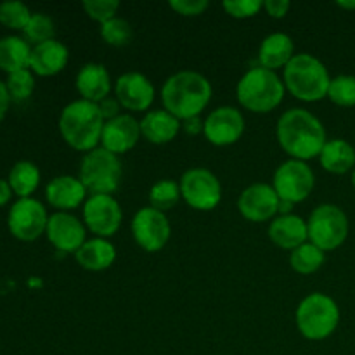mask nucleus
Listing matches in <instances>:
<instances>
[{
  "mask_svg": "<svg viewBox=\"0 0 355 355\" xmlns=\"http://www.w3.org/2000/svg\"><path fill=\"white\" fill-rule=\"evenodd\" d=\"M104 123L106 120L96 103L78 99L62 107L59 116V132L69 148L89 153L101 142Z\"/></svg>",
  "mask_w": 355,
  "mask_h": 355,
  "instance_id": "7ed1b4c3",
  "label": "nucleus"
},
{
  "mask_svg": "<svg viewBox=\"0 0 355 355\" xmlns=\"http://www.w3.org/2000/svg\"><path fill=\"white\" fill-rule=\"evenodd\" d=\"M9 104H10V97L6 89V82L0 80V121H2L3 116H6L7 110H9Z\"/></svg>",
  "mask_w": 355,
  "mask_h": 355,
  "instance_id": "79ce46f5",
  "label": "nucleus"
},
{
  "mask_svg": "<svg viewBox=\"0 0 355 355\" xmlns=\"http://www.w3.org/2000/svg\"><path fill=\"white\" fill-rule=\"evenodd\" d=\"M97 106H99L101 114H103V118H104V120H106V121L113 120V118L120 116V114H121V113H120L121 104L118 103L116 97H106V99L101 101V103L97 104Z\"/></svg>",
  "mask_w": 355,
  "mask_h": 355,
  "instance_id": "58836bf2",
  "label": "nucleus"
},
{
  "mask_svg": "<svg viewBox=\"0 0 355 355\" xmlns=\"http://www.w3.org/2000/svg\"><path fill=\"white\" fill-rule=\"evenodd\" d=\"M30 19L31 12L26 3L17 2V0L0 3V24H3L6 28L23 31Z\"/></svg>",
  "mask_w": 355,
  "mask_h": 355,
  "instance_id": "f704fd0d",
  "label": "nucleus"
},
{
  "mask_svg": "<svg viewBox=\"0 0 355 355\" xmlns=\"http://www.w3.org/2000/svg\"><path fill=\"white\" fill-rule=\"evenodd\" d=\"M315 186V177L307 162L300 159H286L274 172L272 187L276 189L279 200L288 203H302L312 194Z\"/></svg>",
  "mask_w": 355,
  "mask_h": 355,
  "instance_id": "9d476101",
  "label": "nucleus"
},
{
  "mask_svg": "<svg viewBox=\"0 0 355 355\" xmlns=\"http://www.w3.org/2000/svg\"><path fill=\"white\" fill-rule=\"evenodd\" d=\"M290 7L291 3L286 2V0H267V2H263L266 12L269 14L270 17H276V19H281V17L286 16Z\"/></svg>",
  "mask_w": 355,
  "mask_h": 355,
  "instance_id": "ea45409f",
  "label": "nucleus"
},
{
  "mask_svg": "<svg viewBox=\"0 0 355 355\" xmlns=\"http://www.w3.org/2000/svg\"><path fill=\"white\" fill-rule=\"evenodd\" d=\"M75 85L82 99L96 104L110 97L111 87H113L110 71L106 69V66L99 64V62H89V64L82 66L80 71L76 73Z\"/></svg>",
  "mask_w": 355,
  "mask_h": 355,
  "instance_id": "aec40b11",
  "label": "nucleus"
},
{
  "mask_svg": "<svg viewBox=\"0 0 355 355\" xmlns=\"http://www.w3.org/2000/svg\"><path fill=\"white\" fill-rule=\"evenodd\" d=\"M338 6L342 7V9H355V2H338Z\"/></svg>",
  "mask_w": 355,
  "mask_h": 355,
  "instance_id": "a18cd8bd",
  "label": "nucleus"
},
{
  "mask_svg": "<svg viewBox=\"0 0 355 355\" xmlns=\"http://www.w3.org/2000/svg\"><path fill=\"white\" fill-rule=\"evenodd\" d=\"M319 162L326 172L343 175L355 168V148L345 139H331L322 148Z\"/></svg>",
  "mask_w": 355,
  "mask_h": 355,
  "instance_id": "a878e982",
  "label": "nucleus"
},
{
  "mask_svg": "<svg viewBox=\"0 0 355 355\" xmlns=\"http://www.w3.org/2000/svg\"><path fill=\"white\" fill-rule=\"evenodd\" d=\"M208 6L210 3L207 0H172L170 2V7L184 17L201 16L208 9Z\"/></svg>",
  "mask_w": 355,
  "mask_h": 355,
  "instance_id": "4c0bfd02",
  "label": "nucleus"
},
{
  "mask_svg": "<svg viewBox=\"0 0 355 355\" xmlns=\"http://www.w3.org/2000/svg\"><path fill=\"white\" fill-rule=\"evenodd\" d=\"M49 215L44 205L35 198H21L10 207L7 227L19 241H35L47 231Z\"/></svg>",
  "mask_w": 355,
  "mask_h": 355,
  "instance_id": "9b49d317",
  "label": "nucleus"
},
{
  "mask_svg": "<svg viewBox=\"0 0 355 355\" xmlns=\"http://www.w3.org/2000/svg\"><path fill=\"white\" fill-rule=\"evenodd\" d=\"M279 196L272 184H252L239 194L238 210L246 220L267 222L274 220L279 214Z\"/></svg>",
  "mask_w": 355,
  "mask_h": 355,
  "instance_id": "2eb2a0df",
  "label": "nucleus"
},
{
  "mask_svg": "<svg viewBox=\"0 0 355 355\" xmlns=\"http://www.w3.org/2000/svg\"><path fill=\"white\" fill-rule=\"evenodd\" d=\"M182 194H180L179 182L173 179H162L155 182L149 189V207L156 208L159 211H168L175 207L180 201Z\"/></svg>",
  "mask_w": 355,
  "mask_h": 355,
  "instance_id": "c756f323",
  "label": "nucleus"
},
{
  "mask_svg": "<svg viewBox=\"0 0 355 355\" xmlns=\"http://www.w3.org/2000/svg\"><path fill=\"white\" fill-rule=\"evenodd\" d=\"M7 182L19 200L21 198H31V194L37 191L38 184H40V170L35 163L23 159L10 168Z\"/></svg>",
  "mask_w": 355,
  "mask_h": 355,
  "instance_id": "cd10ccee",
  "label": "nucleus"
},
{
  "mask_svg": "<svg viewBox=\"0 0 355 355\" xmlns=\"http://www.w3.org/2000/svg\"><path fill=\"white\" fill-rule=\"evenodd\" d=\"M269 239L281 250L293 252L309 241L307 220L295 214L277 215L269 225Z\"/></svg>",
  "mask_w": 355,
  "mask_h": 355,
  "instance_id": "412c9836",
  "label": "nucleus"
},
{
  "mask_svg": "<svg viewBox=\"0 0 355 355\" xmlns=\"http://www.w3.org/2000/svg\"><path fill=\"white\" fill-rule=\"evenodd\" d=\"M123 211L111 194H90L83 203V224L96 238L110 239L120 229Z\"/></svg>",
  "mask_w": 355,
  "mask_h": 355,
  "instance_id": "ddd939ff",
  "label": "nucleus"
},
{
  "mask_svg": "<svg viewBox=\"0 0 355 355\" xmlns=\"http://www.w3.org/2000/svg\"><path fill=\"white\" fill-rule=\"evenodd\" d=\"M132 37H134V30H132L130 23L123 17H113V19L101 24V38L107 45L123 47V45L130 44Z\"/></svg>",
  "mask_w": 355,
  "mask_h": 355,
  "instance_id": "2f4dec72",
  "label": "nucleus"
},
{
  "mask_svg": "<svg viewBox=\"0 0 355 355\" xmlns=\"http://www.w3.org/2000/svg\"><path fill=\"white\" fill-rule=\"evenodd\" d=\"M225 12L236 19H246V17H253L263 9L262 0H227L222 3Z\"/></svg>",
  "mask_w": 355,
  "mask_h": 355,
  "instance_id": "e433bc0d",
  "label": "nucleus"
},
{
  "mask_svg": "<svg viewBox=\"0 0 355 355\" xmlns=\"http://www.w3.org/2000/svg\"><path fill=\"white\" fill-rule=\"evenodd\" d=\"M324 262L326 253L315 245H312L311 241L304 243V245H300L290 253L291 269L298 274H304V276L318 272L324 266Z\"/></svg>",
  "mask_w": 355,
  "mask_h": 355,
  "instance_id": "c85d7f7f",
  "label": "nucleus"
},
{
  "mask_svg": "<svg viewBox=\"0 0 355 355\" xmlns=\"http://www.w3.org/2000/svg\"><path fill=\"white\" fill-rule=\"evenodd\" d=\"M114 96L125 110L148 111L155 101V87L142 73L128 71L118 76L114 83Z\"/></svg>",
  "mask_w": 355,
  "mask_h": 355,
  "instance_id": "f3484780",
  "label": "nucleus"
},
{
  "mask_svg": "<svg viewBox=\"0 0 355 355\" xmlns=\"http://www.w3.org/2000/svg\"><path fill=\"white\" fill-rule=\"evenodd\" d=\"M309 241L322 252H333L345 243L349 236V218L345 211L331 203L319 205L307 220Z\"/></svg>",
  "mask_w": 355,
  "mask_h": 355,
  "instance_id": "6e6552de",
  "label": "nucleus"
},
{
  "mask_svg": "<svg viewBox=\"0 0 355 355\" xmlns=\"http://www.w3.org/2000/svg\"><path fill=\"white\" fill-rule=\"evenodd\" d=\"M276 137L290 159L300 162L319 158L328 142L324 125L304 107H293L281 114L276 125Z\"/></svg>",
  "mask_w": 355,
  "mask_h": 355,
  "instance_id": "f257e3e1",
  "label": "nucleus"
},
{
  "mask_svg": "<svg viewBox=\"0 0 355 355\" xmlns=\"http://www.w3.org/2000/svg\"><path fill=\"white\" fill-rule=\"evenodd\" d=\"M291 208H293V203H288V201L281 200V203H279V214L281 215H290Z\"/></svg>",
  "mask_w": 355,
  "mask_h": 355,
  "instance_id": "c03bdc74",
  "label": "nucleus"
},
{
  "mask_svg": "<svg viewBox=\"0 0 355 355\" xmlns=\"http://www.w3.org/2000/svg\"><path fill=\"white\" fill-rule=\"evenodd\" d=\"M182 121L166 110L148 111L141 120V134L151 144H168L179 135Z\"/></svg>",
  "mask_w": 355,
  "mask_h": 355,
  "instance_id": "5701e85b",
  "label": "nucleus"
},
{
  "mask_svg": "<svg viewBox=\"0 0 355 355\" xmlns=\"http://www.w3.org/2000/svg\"><path fill=\"white\" fill-rule=\"evenodd\" d=\"M245 134V116L232 106H222L211 111L205 120L203 135L210 144L225 148L241 139Z\"/></svg>",
  "mask_w": 355,
  "mask_h": 355,
  "instance_id": "4468645a",
  "label": "nucleus"
},
{
  "mask_svg": "<svg viewBox=\"0 0 355 355\" xmlns=\"http://www.w3.org/2000/svg\"><path fill=\"white\" fill-rule=\"evenodd\" d=\"M121 173L120 156L104 148H96L83 155L78 179L89 194H113L120 187Z\"/></svg>",
  "mask_w": 355,
  "mask_h": 355,
  "instance_id": "0eeeda50",
  "label": "nucleus"
},
{
  "mask_svg": "<svg viewBox=\"0 0 355 355\" xmlns=\"http://www.w3.org/2000/svg\"><path fill=\"white\" fill-rule=\"evenodd\" d=\"M295 58V44L290 35L270 33L260 44L259 62L262 68L276 71L286 68L288 62Z\"/></svg>",
  "mask_w": 355,
  "mask_h": 355,
  "instance_id": "393cba45",
  "label": "nucleus"
},
{
  "mask_svg": "<svg viewBox=\"0 0 355 355\" xmlns=\"http://www.w3.org/2000/svg\"><path fill=\"white\" fill-rule=\"evenodd\" d=\"M297 328L304 338L321 342L336 331L340 322V307L329 295L311 293L298 304Z\"/></svg>",
  "mask_w": 355,
  "mask_h": 355,
  "instance_id": "423d86ee",
  "label": "nucleus"
},
{
  "mask_svg": "<svg viewBox=\"0 0 355 355\" xmlns=\"http://www.w3.org/2000/svg\"><path fill=\"white\" fill-rule=\"evenodd\" d=\"M210 80L193 69H184L170 76L162 89V103L168 113L180 121L201 116L211 99Z\"/></svg>",
  "mask_w": 355,
  "mask_h": 355,
  "instance_id": "f03ea898",
  "label": "nucleus"
},
{
  "mask_svg": "<svg viewBox=\"0 0 355 355\" xmlns=\"http://www.w3.org/2000/svg\"><path fill=\"white\" fill-rule=\"evenodd\" d=\"M284 87L283 80L276 71L255 66L250 68L236 87V96L239 104L252 113H270L283 103Z\"/></svg>",
  "mask_w": 355,
  "mask_h": 355,
  "instance_id": "39448f33",
  "label": "nucleus"
},
{
  "mask_svg": "<svg viewBox=\"0 0 355 355\" xmlns=\"http://www.w3.org/2000/svg\"><path fill=\"white\" fill-rule=\"evenodd\" d=\"M328 97L331 103L342 107L355 106V76L338 75L331 78L328 89Z\"/></svg>",
  "mask_w": 355,
  "mask_h": 355,
  "instance_id": "473e14b6",
  "label": "nucleus"
},
{
  "mask_svg": "<svg viewBox=\"0 0 355 355\" xmlns=\"http://www.w3.org/2000/svg\"><path fill=\"white\" fill-rule=\"evenodd\" d=\"M75 260L82 269L90 270V272H103L110 269L116 260V248L110 239H87L82 248L75 253Z\"/></svg>",
  "mask_w": 355,
  "mask_h": 355,
  "instance_id": "b1692460",
  "label": "nucleus"
},
{
  "mask_svg": "<svg viewBox=\"0 0 355 355\" xmlns=\"http://www.w3.org/2000/svg\"><path fill=\"white\" fill-rule=\"evenodd\" d=\"M87 189L78 177L59 175L54 177L45 187V198L49 205L58 211L75 210L87 201Z\"/></svg>",
  "mask_w": 355,
  "mask_h": 355,
  "instance_id": "6ab92c4d",
  "label": "nucleus"
},
{
  "mask_svg": "<svg viewBox=\"0 0 355 355\" xmlns=\"http://www.w3.org/2000/svg\"><path fill=\"white\" fill-rule=\"evenodd\" d=\"M352 186H354V189H355V168L352 170Z\"/></svg>",
  "mask_w": 355,
  "mask_h": 355,
  "instance_id": "49530a36",
  "label": "nucleus"
},
{
  "mask_svg": "<svg viewBox=\"0 0 355 355\" xmlns=\"http://www.w3.org/2000/svg\"><path fill=\"white\" fill-rule=\"evenodd\" d=\"M69 59L68 47L59 40H49L33 45L31 49L30 69L35 75L54 76L66 68Z\"/></svg>",
  "mask_w": 355,
  "mask_h": 355,
  "instance_id": "4be33fe9",
  "label": "nucleus"
},
{
  "mask_svg": "<svg viewBox=\"0 0 355 355\" xmlns=\"http://www.w3.org/2000/svg\"><path fill=\"white\" fill-rule=\"evenodd\" d=\"M283 82L288 92L304 103H318L328 96L329 76L324 62L312 54H295L283 69Z\"/></svg>",
  "mask_w": 355,
  "mask_h": 355,
  "instance_id": "20e7f679",
  "label": "nucleus"
},
{
  "mask_svg": "<svg viewBox=\"0 0 355 355\" xmlns=\"http://www.w3.org/2000/svg\"><path fill=\"white\" fill-rule=\"evenodd\" d=\"M12 189H10L9 182L6 179H0V207L9 203V200L12 198Z\"/></svg>",
  "mask_w": 355,
  "mask_h": 355,
  "instance_id": "37998d69",
  "label": "nucleus"
},
{
  "mask_svg": "<svg viewBox=\"0 0 355 355\" xmlns=\"http://www.w3.org/2000/svg\"><path fill=\"white\" fill-rule=\"evenodd\" d=\"M24 33V40L28 44H44V42L54 40V33H55V26L54 21H52L51 16L42 12H35L31 14L30 23L26 24V28L23 30Z\"/></svg>",
  "mask_w": 355,
  "mask_h": 355,
  "instance_id": "7c9ffc66",
  "label": "nucleus"
},
{
  "mask_svg": "<svg viewBox=\"0 0 355 355\" xmlns=\"http://www.w3.org/2000/svg\"><path fill=\"white\" fill-rule=\"evenodd\" d=\"M130 231L134 241L149 253H156L165 248L172 236L168 217L153 207L141 208L132 217Z\"/></svg>",
  "mask_w": 355,
  "mask_h": 355,
  "instance_id": "f8f14e48",
  "label": "nucleus"
},
{
  "mask_svg": "<svg viewBox=\"0 0 355 355\" xmlns=\"http://www.w3.org/2000/svg\"><path fill=\"white\" fill-rule=\"evenodd\" d=\"M47 239L55 250L75 255L87 241L85 224L68 211H55L49 217Z\"/></svg>",
  "mask_w": 355,
  "mask_h": 355,
  "instance_id": "dca6fc26",
  "label": "nucleus"
},
{
  "mask_svg": "<svg viewBox=\"0 0 355 355\" xmlns=\"http://www.w3.org/2000/svg\"><path fill=\"white\" fill-rule=\"evenodd\" d=\"M82 7L90 19L97 21L99 24H104L106 21L116 17L120 2L118 0H85Z\"/></svg>",
  "mask_w": 355,
  "mask_h": 355,
  "instance_id": "c9c22d12",
  "label": "nucleus"
},
{
  "mask_svg": "<svg viewBox=\"0 0 355 355\" xmlns=\"http://www.w3.org/2000/svg\"><path fill=\"white\" fill-rule=\"evenodd\" d=\"M141 137V121L135 120L132 114H120L104 123L101 148L120 156L134 149Z\"/></svg>",
  "mask_w": 355,
  "mask_h": 355,
  "instance_id": "a211bd4d",
  "label": "nucleus"
},
{
  "mask_svg": "<svg viewBox=\"0 0 355 355\" xmlns=\"http://www.w3.org/2000/svg\"><path fill=\"white\" fill-rule=\"evenodd\" d=\"M6 89L9 92L10 101H21L30 99V96L35 90V78L31 69H21V71H14L7 75Z\"/></svg>",
  "mask_w": 355,
  "mask_h": 355,
  "instance_id": "72a5a7b5",
  "label": "nucleus"
},
{
  "mask_svg": "<svg viewBox=\"0 0 355 355\" xmlns=\"http://www.w3.org/2000/svg\"><path fill=\"white\" fill-rule=\"evenodd\" d=\"M31 49L33 45L28 44L23 37L9 35L0 38V69L7 75L21 69H30Z\"/></svg>",
  "mask_w": 355,
  "mask_h": 355,
  "instance_id": "bb28decb",
  "label": "nucleus"
},
{
  "mask_svg": "<svg viewBox=\"0 0 355 355\" xmlns=\"http://www.w3.org/2000/svg\"><path fill=\"white\" fill-rule=\"evenodd\" d=\"M180 194L182 200L193 210L210 211L222 201V186L214 172L203 166L189 168L180 177Z\"/></svg>",
  "mask_w": 355,
  "mask_h": 355,
  "instance_id": "1a4fd4ad",
  "label": "nucleus"
},
{
  "mask_svg": "<svg viewBox=\"0 0 355 355\" xmlns=\"http://www.w3.org/2000/svg\"><path fill=\"white\" fill-rule=\"evenodd\" d=\"M203 128H205V121L201 120V116H194V118H189V120L182 121V130L186 132L187 135L203 134Z\"/></svg>",
  "mask_w": 355,
  "mask_h": 355,
  "instance_id": "a19ab883",
  "label": "nucleus"
}]
</instances>
